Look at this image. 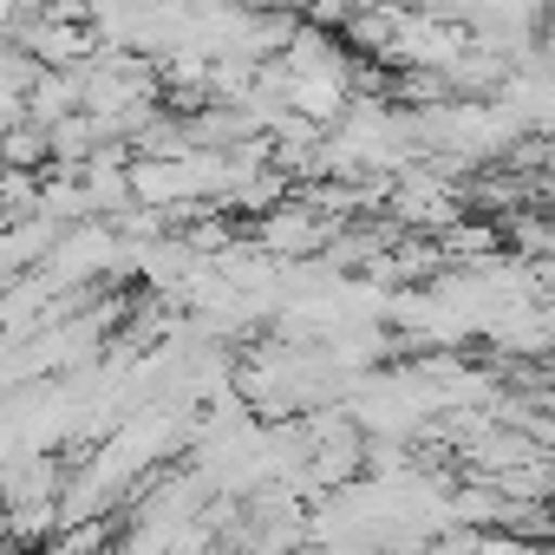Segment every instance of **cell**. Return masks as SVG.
Returning a JSON list of instances; mask_svg holds the SVG:
<instances>
[{"label":"cell","mask_w":555,"mask_h":555,"mask_svg":"<svg viewBox=\"0 0 555 555\" xmlns=\"http://www.w3.org/2000/svg\"><path fill=\"white\" fill-rule=\"evenodd\" d=\"M14 47L34 60V66H53V73H73L99 53V34L92 21H53V14H34L14 27Z\"/></svg>","instance_id":"6da1fadb"},{"label":"cell","mask_w":555,"mask_h":555,"mask_svg":"<svg viewBox=\"0 0 555 555\" xmlns=\"http://www.w3.org/2000/svg\"><path fill=\"white\" fill-rule=\"evenodd\" d=\"M0 164L8 170H40V164H53V138H47V125H34L27 112L0 131Z\"/></svg>","instance_id":"7a4b0ae2"}]
</instances>
